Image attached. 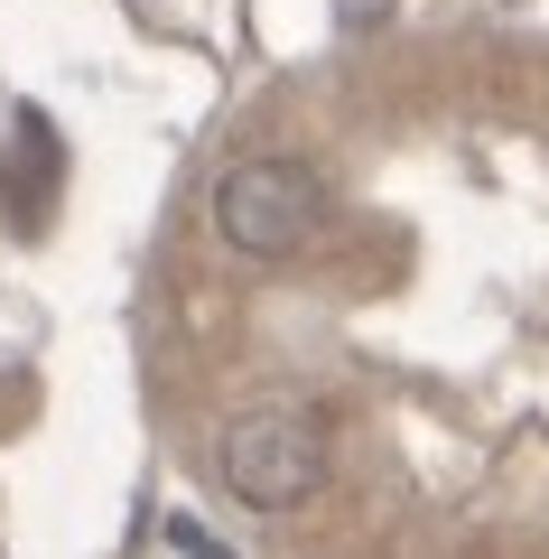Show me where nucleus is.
I'll list each match as a JSON object with an SVG mask.
<instances>
[{
	"instance_id": "f03ea898",
	"label": "nucleus",
	"mask_w": 549,
	"mask_h": 559,
	"mask_svg": "<svg viewBox=\"0 0 549 559\" xmlns=\"http://www.w3.org/2000/svg\"><path fill=\"white\" fill-rule=\"evenodd\" d=\"M215 476L242 503H261V513H289V503H308L326 485V429L308 411H279V401L271 411H242L215 439Z\"/></svg>"
},
{
	"instance_id": "f257e3e1",
	"label": "nucleus",
	"mask_w": 549,
	"mask_h": 559,
	"mask_svg": "<svg viewBox=\"0 0 549 559\" xmlns=\"http://www.w3.org/2000/svg\"><path fill=\"white\" fill-rule=\"evenodd\" d=\"M326 224V178L298 159H234L215 178V234L252 261L308 252V234Z\"/></svg>"
},
{
	"instance_id": "7ed1b4c3",
	"label": "nucleus",
	"mask_w": 549,
	"mask_h": 559,
	"mask_svg": "<svg viewBox=\"0 0 549 559\" xmlns=\"http://www.w3.org/2000/svg\"><path fill=\"white\" fill-rule=\"evenodd\" d=\"M158 540H168V550H177V559H234V550H224V540H215V532H205V522H196V513H168V522H158Z\"/></svg>"
}]
</instances>
